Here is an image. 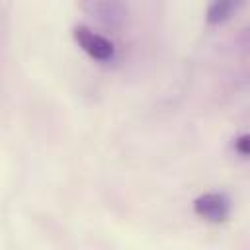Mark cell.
<instances>
[{
	"label": "cell",
	"instance_id": "3957f363",
	"mask_svg": "<svg viewBox=\"0 0 250 250\" xmlns=\"http://www.w3.org/2000/svg\"><path fill=\"white\" fill-rule=\"evenodd\" d=\"M234 6V0H213L209 10H207V20L209 21H223L229 18L230 10Z\"/></svg>",
	"mask_w": 250,
	"mask_h": 250
},
{
	"label": "cell",
	"instance_id": "6da1fadb",
	"mask_svg": "<svg viewBox=\"0 0 250 250\" xmlns=\"http://www.w3.org/2000/svg\"><path fill=\"white\" fill-rule=\"evenodd\" d=\"M74 39L76 43L92 57L98 61H109L113 57V45L111 41H107L104 35L94 33L90 27L86 25H78L74 27Z\"/></svg>",
	"mask_w": 250,
	"mask_h": 250
},
{
	"label": "cell",
	"instance_id": "7a4b0ae2",
	"mask_svg": "<svg viewBox=\"0 0 250 250\" xmlns=\"http://www.w3.org/2000/svg\"><path fill=\"white\" fill-rule=\"evenodd\" d=\"M193 209L199 217L213 221V223H219V221H225L229 217L230 205L223 193H205V195L195 199Z\"/></svg>",
	"mask_w": 250,
	"mask_h": 250
}]
</instances>
